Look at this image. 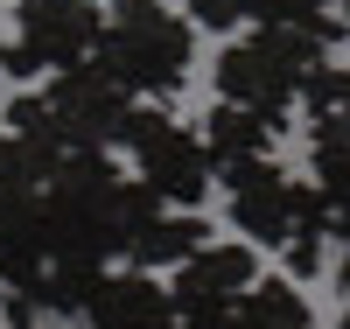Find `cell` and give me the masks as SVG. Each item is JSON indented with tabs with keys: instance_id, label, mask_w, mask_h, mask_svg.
Returning a JSON list of instances; mask_svg holds the SVG:
<instances>
[{
	"instance_id": "obj_6",
	"label": "cell",
	"mask_w": 350,
	"mask_h": 329,
	"mask_svg": "<svg viewBox=\"0 0 350 329\" xmlns=\"http://www.w3.org/2000/svg\"><path fill=\"white\" fill-rule=\"evenodd\" d=\"M231 224H239V238H252V246H287V238H301V231H336L323 189H308L287 168H273V155L252 161L239 183H231Z\"/></svg>"
},
{
	"instance_id": "obj_12",
	"label": "cell",
	"mask_w": 350,
	"mask_h": 329,
	"mask_svg": "<svg viewBox=\"0 0 350 329\" xmlns=\"http://www.w3.org/2000/svg\"><path fill=\"white\" fill-rule=\"evenodd\" d=\"M315 189L329 203V224L350 246V133H315Z\"/></svg>"
},
{
	"instance_id": "obj_4",
	"label": "cell",
	"mask_w": 350,
	"mask_h": 329,
	"mask_svg": "<svg viewBox=\"0 0 350 329\" xmlns=\"http://www.w3.org/2000/svg\"><path fill=\"white\" fill-rule=\"evenodd\" d=\"M42 105H49V133L56 147H92V155H112L126 140V112L133 92L105 64H77V70H56L42 84Z\"/></svg>"
},
{
	"instance_id": "obj_10",
	"label": "cell",
	"mask_w": 350,
	"mask_h": 329,
	"mask_svg": "<svg viewBox=\"0 0 350 329\" xmlns=\"http://www.w3.org/2000/svg\"><path fill=\"white\" fill-rule=\"evenodd\" d=\"M196 246H203V218L183 211V203H161V211L133 231L126 266H140V274H175V266H183Z\"/></svg>"
},
{
	"instance_id": "obj_2",
	"label": "cell",
	"mask_w": 350,
	"mask_h": 329,
	"mask_svg": "<svg viewBox=\"0 0 350 329\" xmlns=\"http://www.w3.org/2000/svg\"><path fill=\"white\" fill-rule=\"evenodd\" d=\"M323 42L308 36V28H287V21H259L252 36H231L224 49H217V98H231V105H252V112H287V105H301V92H308V77H315V64H323Z\"/></svg>"
},
{
	"instance_id": "obj_3",
	"label": "cell",
	"mask_w": 350,
	"mask_h": 329,
	"mask_svg": "<svg viewBox=\"0 0 350 329\" xmlns=\"http://www.w3.org/2000/svg\"><path fill=\"white\" fill-rule=\"evenodd\" d=\"M126 161H133V175L148 183L161 203H183V211H196L203 196H211V183H217V161H211V147H203V133L196 127H183L161 98H148L140 105L133 98V112H126Z\"/></svg>"
},
{
	"instance_id": "obj_5",
	"label": "cell",
	"mask_w": 350,
	"mask_h": 329,
	"mask_svg": "<svg viewBox=\"0 0 350 329\" xmlns=\"http://www.w3.org/2000/svg\"><path fill=\"white\" fill-rule=\"evenodd\" d=\"M92 49H98V0H21L14 42L0 64L14 77H56L92 64Z\"/></svg>"
},
{
	"instance_id": "obj_15",
	"label": "cell",
	"mask_w": 350,
	"mask_h": 329,
	"mask_svg": "<svg viewBox=\"0 0 350 329\" xmlns=\"http://www.w3.org/2000/svg\"><path fill=\"white\" fill-rule=\"evenodd\" d=\"M343 294H350V259H343ZM343 329H350V308H343Z\"/></svg>"
},
{
	"instance_id": "obj_14",
	"label": "cell",
	"mask_w": 350,
	"mask_h": 329,
	"mask_svg": "<svg viewBox=\"0 0 350 329\" xmlns=\"http://www.w3.org/2000/svg\"><path fill=\"white\" fill-rule=\"evenodd\" d=\"M189 8V21H203V28H259V21H273L280 14V0H183Z\"/></svg>"
},
{
	"instance_id": "obj_11",
	"label": "cell",
	"mask_w": 350,
	"mask_h": 329,
	"mask_svg": "<svg viewBox=\"0 0 350 329\" xmlns=\"http://www.w3.org/2000/svg\"><path fill=\"white\" fill-rule=\"evenodd\" d=\"M231 329H315V315H308V294L295 287V274H287V280L259 274L252 294L239 302V315H231Z\"/></svg>"
},
{
	"instance_id": "obj_9",
	"label": "cell",
	"mask_w": 350,
	"mask_h": 329,
	"mask_svg": "<svg viewBox=\"0 0 350 329\" xmlns=\"http://www.w3.org/2000/svg\"><path fill=\"white\" fill-rule=\"evenodd\" d=\"M273 127H280L273 112H252V105H231V98L211 105V119H203V147H211V161H217L224 183H239L252 161L273 155Z\"/></svg>"
},
{
	"instance_id": "obj_8",
	"label": "cell",
	"mask_w": 350,
	"mask_h": 329,
	"mask_svg": "<svg viewBox=\"0 0 350 329\" xmlns=\"http://www.w3.org/2000/svg\"><path fill=\"white\" fill-rule=\"evenodd\" d=\"M84 329H175V294L140 266H105L84 302Z\"/></svg>"
},
{
	"instance_id": "obj_13",
	"label": "cell",
	"mask_w": 350,
	"mask_h": 329,
	"mask_svg": "<svg viewBox=\"0 0 350 329\" xmlns=\"http://www.w3.org/2000/svg\"><path fill=\"white\" fill-rule=\"evenodd\" d=\"M301 105L315 133H350V64H315Z\"/></svg>"
},
{
	"instance_id": "obj_1",
	"label": "cell",
	"mask_w": 350,
	"mask_h": 329,
	"mask_svg": "<svg viewBox=\"0 0 350 329\" xmlns=\"http://www.w3.org/2000/svg\"><path fill=\"white\" fill-rule=\"evenodd\" d=\"M92 64H105L133 98H175L189 77V21L161 0H98Z\"/></svg>"
},
{
	"instance_id": "obj_7",
	"label": "cell",
	"mask_w": 350,
	"mask_h": 329,
	"mask_svg": "<svg viewBox=\"0 0 350 329\" xmlns=\"http://www.w3.org/2000/svg\"><path fill=\"white\" fill-rule=\"evenodd\" d=\"M252 280H259L252 238H224V246L203 238V246L175 266L168 294H175V308H239L245 294H252Z\"/></svg>"
}]
</instances>
